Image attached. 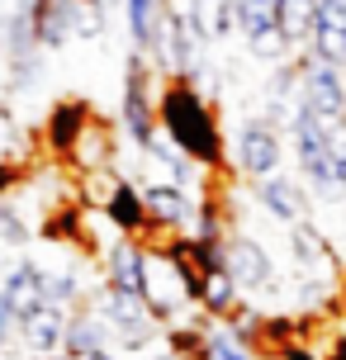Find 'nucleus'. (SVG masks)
<instances>
[{
  "instance_id": "nucleus-7",
  "label": "nucleus",
  "mask_w": 346,
  "mask_h": 360,
  "mask_svg": "<svg viewBox=\"0 0 346 360\" xmlns=\"http://www.w3.org/2000/svg\"><path fill=\"white\" fill-rule=\"evenodd\" d=\"M195 204H200V199L190 195L185 185H171V180H147L143 185L147 228H157V233H190Z\"/></svg>"
},
{
  "instance_id": "nucleus-12",
  "label": "nucleus",
  "mask_w": 346,
  "mask_h": 360,
  "mask_svg": "<svg viewBox=\"0 0 346 360\" xmlns=\"http://www.w3.org/2000/svg\"><path fill=\"white\" fill-rule=\"evenodd\" d=\"M100 214L110 218L124 237L147 233V209H143V185H133L128 176H114L105 199H100Z\"/></svg>"
},
{
  "instance_id": "nucleus-18",
  "label": "nucleus",
  "mask_w": 346,
  "mask_h": 360,
  "mask_svg": "<svg viewBox=\"0 0 346 360\" xmlns=\"http://www.w3.org/2000/svg\"><path fill=\"white\" fill-rule=\"evenodd\" d=\"M72 162H81L86 171H110L114 166V133H110V124L105 119H86V128L76 133V143H72V152H67Z\"/></svg>"
},
{
  "instance_id": "nucleus-8",
  "label": "nucleus",
  "mask_w": 346,
  "mask_h": 360,
  "mask_svg": "<svg viewBox=\"0 0 346 360\" xmlns=\"http://www.w3.org/2000/svg\"><path fill=\"white\" fill-rule=\"evenodd\" d=\"M290 256L294 266H299V275L304 280H337V252H332L328 233L313 223V218H299V223H290Z\"/></svg>"
},
{
  "instance_id": "nucleus-3",
  "label": "nucleus",
  "mask_w": 346,
  "mask_h": 360,
  "mask_svg": "<svg viewBox=\"0 0 346 360\" xmlns=\"http://www.w3.org/2000/svg\"><path fill=\"white\" fill-rule=\"evenodd\" d=\"M95 313L105 318L110 337L124 351H147L152 342H162V323L152 318L143 294H128V289H114V285H100L95 289Z\"/></svg>"
},
{
  "instance_id": "nucleus-19",
  "label": "nucleus",
  "mask_w": 346,
  "mask_h": 360,
  "mask_svg": "<svg viewBox=\"0 0 346 360\" xmlns=\"http://www.w3.org/2000/svg\"><path fill=\"white\" fill-rule=\"evenodd\" d=\"M252 342H242L233 327L223 323V318H204V332H200V356L195 360H256Z\"/></svg>"
},
{
  "instance_id": "nucleus-17",
  "label": "nucleus",
  "mask_w": 346,
  "mask_h": 360,
  "mask_svg": "<svg viewBox=\"0 0 346 360\" xmlns=\"http://www.w3.org/2000/svg\"><path fill=\"white\" fill-rule=\"evenodd\" d=\"M237 304H242V289H237V280L228 275V266H209V270H200L195 308H200L204 318H228Z\"/></svg>"
},
{
  "instance_id": "nucleus-15",
  "label": "nucleus",
  "mask_w": 346,
  "mask_h": 360,
  "mask_svg": "<svg viewBox=\"0 0 346 360\" xmlns=\"http://www.w3.org/2000/svg\"><path fill=\"white\" fill-rule=\"evenodd\" d=\"M181 10L195 24V34L204 38V48L237 34V0H185Z\"/></svg>"
},
{
  "instance_id": "nucleus-26",
  "label": "nucleus",
  "mask_w": 346,
  "mask_h": 360,
  "mask_svg": "<svg viewBox=\"0 0 346 360\" xmlns=\"http://www.w3.org/2000/svg\"><path fill=\"white\" fill-rule=\"evenodd\" d=\"M10 342H15V318L0 308V356H5V346H10Z\"/></svg>"
},
{
  "instance_id": "nucleus-10",
  "label": "nucleus",
  "mask_w": 346,
  "mask_h": 360,
  "mask_svg": "<svg viewBox=\"0 0 346 360\" xmlns=\"http://www.w3.org/2000/svg\"><path fill=\"white\" fill-rule=\"evenodd\" d=\"M67 318H72V308H57V304L34 308L29 318H19V323H15L19 346H24L34 360L38 356H57V351H62V337H67Z\"/></svg>"
},
{
  "instance_id": "nucleus-28",
  "label": "nucleus",
  "mask_w": 346,
  "mask_h": 360,
  "mask_svg": "<svg viewBox=\"0 0 346 360\" xmlns=\"http://www.w3.org/2000/svg\"><path fill=\"white\" fill-rule=\"evenodd\" d=\"M152 360H190V356H181L176 346H162V351H157V356H152Z\"/></svg>"
},
{
  "instance_id": "nucleus-13",
  "label": "nucleus",
  "mask_w": 346,
  "mask_h": 360,
  "mask_svg": "<svg viewBox=\"0 0 346 360\" xmlns=\"http://www.w3.org/2000/svg\"><path fill=\"white\" fill-rule=\"evenodd\" d=\"M256 185V199H261V209L275 218V223H299V218H309V195H304V185L299 180H290V176H261V180H252Z\"/></svg>"
},
{
  "instance_id": "nucleus-4",
  "label": "nucleus",
  "mask_w": 346,
  "mask_h": 360,
  "mask_svg": "<svg viewBox=\"0 0 346 360\" xmlns=\"http://www.w3.org/2000/svg\"><path fill=\"white\" fill-rule=\"evenodd\" d=\"M157 90H162V72L152 67L147 53L133 48L124 62V100H119V124L133 147H143L157 128Z\"/></svg>"
},
{
  "instance_id": "nucleus-21",
  "label": "nucleus",
  "mask_w": 346,
  "mask_h": 360,
  "mask_svg": "<svg viewBox=\"0 0 346 360\" xmlns=\"http://www.w3.org/2000/svg\"><path fill=\"white\" fill-rule=\"evenodd\" d=\"M86 119H91V109L81 105V100H62V105L48 114V143L67 157V152H72V143H76V133L86 128Z\"/></svg>"
},
{
  "instance_id": "nucleus-14",
  "label": "nucleus",
  "mask_w": 346,
  "mask_h": 360,
  "mask_svg": "<svg viewBox=\"0 0 346 360\" xmlns=\"http://www.w3.org/2000/svg\"><path fill=\"white\" fill-rule=\"evenodd\" d=\"M143 270H147V247L138 237H119L105 247V285L143 294Z\"/></svg>"
},
{
  "instance_id": "nucleus-29",
  "label": "nucleus",
  "mask_w": 346,
  "mask_h": 360,
  "mask_svg": "<svg viewBox=\"0 0 346 360\" xmlns=\"http://www.w3.org/2000/svg\"><path fill=\"white\" fill-rule=\"evenodd\" d=\"M256 360H290V356H280V351H266V356H256Z\"/></svg>"
},
{
  "instance_id": "nucleus-25",
  "label": "nucleus",
  "mask_w": 346,
  "mask_h": 360,
  "mask_svg": "<svg viewBox=\"0 0 346 360\" xmlns=\"http://www.w3.org/2000/svg\"><path fill=\"white\" fill-rule=\"evenodd\" d=\"M323 143H328V152L337 157V166L346 171V114H337V119H323Z\"/></svg>"
},
{
  "instance_id": "nucleus-5",
  "label": "nucleus",
  "mask_w": 346,
  "mask_h": 360,
  "mask_svg": "<svg viewBox=\"0 0 346 360\" xmlns=\"http://www.w3.org/2000/svg\"><path fill=\"white\" fill-rule=\"evenodd\" d=\"M285 162V128H275L266 114L261 119H242L233 133V166L237 176L247 180H261V176H275Z\"/></svg>"
},
{
  "instance_id": "nucleus-22",
  "label": "nucleus",
  "mask_w": 346,
  "mask_h": 360,
  "mask_svg": "<svg viewBox=\"0 0 346 360\" xmlns=\"http://www.w3.org/2000/svg\"><path fill=\"white\" fill-rule=\"evenodd\" d=\"M285 5L290 0H237V34L252 38L261 29H285Z\"/></svg>"
},
{
  "instance_id": "nucleus-24",
  "label": "nucleus",
  "mask_w": 346,
  "mask_h": 360,
  "mask_svg": "<svg viewBox=\"0 0 346 360\" xmlns=\"http://www.w3.org/2000/svg\"><path fill=\"white\" fill-rule=\"evenodd\" d=\"M43 289H48V304H57V308L86 304V285H81V275H76V270H48Z\"/></svg>"
},
{
  "instance_id": "nucleus-11",
  "label": "nucleus",
  "mask_w": 346,
  "mask_h": 360,
  "mask_svg": "<svg viewBox=\"0 0 346 360\" xmlns=\"http://www.w3.org/2000/svg\"><path fill=\"white\" fill-rule=\"evenodd\" d=\"M309 53H318L332 67H346V0H323L309 19Z\"/></svg>"
},
{
  "instance_id": "nucleus-1",
  "label": "nucleus",
  "mask_w": 346,
  "mask_h": 360,
  "mask_svg": "<svg viewBox=\"0 0 346 360\" xmlns=\"http://www.w3.org/2000/svg\"><path fill=\"white\" fill-rule=\"evenodd\" d=\"M157 124L171 133V143L204 171H219L228 147H223L219 114L209 105V95L195 90L190 81H162L157 90Z\"/></svg>"
},
{
  "instance_id": "nucleus-2",
  "label": "nucleus",
  "mask_w": 346,
  "mask_h": 360,
  "mask_svg": "<svg viewBox=\"0 0 346 360\" xmlns=\"http://www.w3.org/2000/svg\"><path fill=\"white\" fill-rule=\"evenodd\" d=\"M285 128H290V143H294V162H299L304 180L313 185V195L346 199V171L337 166V157L328 152L318 119H313L304 105H294V114H290V124H285Z\"/></svg>"
},
{
  "instance_id": "nucleus-27",
  "label": "nucleus",
  "mask_w": 346,
  "mask_h": 360,
  "mask_svg": "<svg viewBox=\"0 0 346 360\" xmlns=\"http://www.w3.org/2000/svg\"><path fill=\"white\" fill-rule=\"evenodd\" d=\"M81 360H119V356H114V346H100V351H86Z\"/></svg>"
},
{
  "instance_id": "nucleus-9",
  "label": "nucleus",
  "mask_w": 346,
  "mask_h": 360,
  "mask_svg": "<svg viewBox=\"0 0 346 360\" xmlns=\"http://www.w3.org/2000/svg\"><path fill=\"white\" fill-rule=\"evenodd\" d=\"M43 280H48V270L38 266V261H15V266L5 270V280H0V308H5L15 323H19V318H29L34 308L48 304Z\"/></svg>"
},
{
  "instance_id": "nucleus-20",
  "label": "nucleus",
  "mask_w": 346,
  "mask_h": 360,
  "mask_svg": "<svg viewBox=\"0 0 346 360\" xmlns=\"http://www.w3.org/2000/svg\"><path fill=\"white\" fill-rule=\"evenodd\" d=\"M124 5V19H128V38H133V48L138 53H152V43H157V29H162L166 10H171V0H119Z\"/></svg>"
},
{
  "instance_id": "nucleus-30",
  "label": "nucleus",
  "mask_w": 346,
  "mask_h": 360,
  "mask_svg": "<svg viewBox=\"0 0 346 360\" xmlns=\"http://www.w3.org/2000/svg\"><path fill=\"white\" fill-rule=\"evenodd\" d=\"M38 360H72V356H62V351H57V356H38Z\"/></svg>"
},
{
  "instance_id": "nucleus-16",
  "label": "nucleus",
  "mask_w": 346,
  "mask_h": 360,
  "mask_svg": "<svg viewBox=\"0 0 346 360\" xmlns=\"http://www.w3.org/2000/svg\"><path fill=\"white\" fill-rule=\"evenodd\" d=\"M110 327H105V318L95 313L91 304H76L72 318H67V337H62V356L81 360L86 351H100V346H110Z\"/></svg>"
},
{
  "instance_id": "nucleus-6",
  "label": "nucleus",
  "mask_w": 346,
  "mask_h": 360,
  "mask_svg": "<svg viewBox=\"0 0 346 360\" xmlns=\"http://www.w3.org/2000/svg\"><path fill=\"white\" fill-rule=\"evenodd\" d=\"M223 266H228V275L237 280L242 294H266V289H275V261L252 233H228V242H223Z\"/></svg>"
},
{
  "instance_id": "nucleus-23",
  "label": "nucleus",
  "mask_w": 346,
  "mask_h": 360,
  "mask_svg": "<svg viewBox=\"0 0 346 360\" xmlns=\"http://www.w3.org/2000/svg\"><path fill=\"white\" fill-rule=\"evenodd\" d=\"M105 24H110L105 0H72V38L95 43V38H105Z\"/></svg>"
}]
</instances>
